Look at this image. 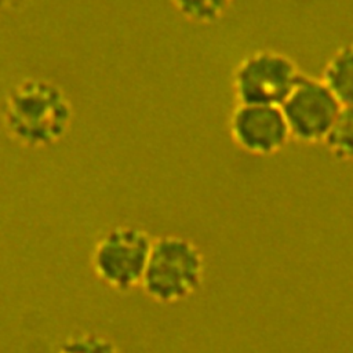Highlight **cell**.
I'll return each instance as SVG.
<instances>
[{
  "label": "cell",
  "instance_id": "2",
  "mask_svg": "<svg viewBox=\"0 0 353 353\" xmlns=\"http://www.w3.org/2000/svg\"><path fill=\"white\" fill-rule=\"evenodd\" d=\"M204 274L201 248L188 237L164 234L153 239L141 288L156 303L176 305L199 292Z\"/></svg>",
  "mask_w": 353,
  "mask_h": 353
},
{
  "label": "cell",
  "instance_id": "6",
  "mask_svg": "<svg viewBox=\"0 0 353 353\" xmlns=\"http://www.w3.org/2000/svg\"><path fill=\"white\" fill-rule=\"evenodd\" d=\"M233 143L251 156H272L291 141L280 106L237 103L229 117Z\"/></svg>",
  "mask_w": 353,
  "mask_h": 353
},
{
  "label": "cell",
  "instance_id": "3",
  "mask_svg": "<svg viewBox=\"0 0 353 353\" xmlns=\"http://www.w3.org/2000/svg\"><path fill=\"white\" fill-rule=\"evenodd\" d=\"M153 239L130 223L117 225L105 232L91 252L95 276L116 292H130L141 285Z\"/></svg>",
  "mask_w": 353,
  "mask_h": 353
},
{
  "label": "cell",
  "instance_id": "1",
  "mask_svg": "<svg viewBox=\"0 0 353 353\" xmlns=\"http://www.w3.org/2000/svg\"><path fill=\"white\" fill-rule=\"evenodd\" d=\"M72 119L63 91L40 79H25L10 92L4 108V125L14 141L29 148H46L58 142Z\"/></svg>",
  "mask_w": 353,
  "mask_h": 353
},
{
  "label": "cell",
  "instance_id": "5",
  "mask_svg": "<svg viewBox=\"0 0 353 353\" xmlns=\"http://www.w3.org/2000/svg\"><path fill=\"white\" fill-rule=\"evenodd\" d=\"M342 105L321 79L302 76L280 105L291 139L324 143Z\"/></svg>",
  "mask_w": 353,
  "mask_h": 353
},
{
  "label": "cell",
  "instance_id": "7",
  "mask_svg": "<svg viewBox=\"0 0 353 353\" xmlns=\"http://www.w3.org/2000/svg\"><path fill=\"white\" fill-rule=\"evenodd\" d=\"M321 80L341 105H353V43L342 46L330 57Z\"/></svg>",
  "mask_w": 353,
  "mask_h": 353
},
{
  "label": "cell",
  "instance_id": "4",
  "mask_svg": "<svg viewBox=\"0 0 353 353\" xmlns=\"http://www.w3.org/2000/svg\"><path fill=\"white\" fill-rule=\"evenodd\" d=\"M302 76L287 54L262 48L244 55L234 68L232 88L237 103L280 106Z\"/></svg>",
  "mask_w": 353,
  "mask_h": 353
},
{
  "label": "cell",
  "instance_id": "9",
  "mask_svg": "<svg viewBox=\"0 0 353 353\" xmlns=\"http://www.w3.org/2000/svg\"><path fill=\"white\" fill-rule=\"evenodd\" d=\"M175 11L186 21L212 25L222 19L234 0H170Z\"/></svg>",
  "mask_w": 353,
  "mask_h": 353
},
{
  "label": "cell",
  "instance_id": "8",
  "mask_svg": "<svg viewBox=\"0 0 353 353\" xmlns=\"http://www.w3.org/2000/svg\"><path fill=\"white\" fill-rule=\"evenodd\" d=\"M323 145L334 159L353 165V105H342Z\"/></svg>",
  "mask_w": 353,
  "mask_h": 353
},
{
  "label": "cell",
  "instance_id": "10",
  "mask_svg": "<svg viewBox=\"0 0 353 353\" xmlns=\"http://www.w3.org/2000/svg\"><path fill=\"white\" fill-rule=\"evenodd\" d=\"M57 353H120L117 345L99 332H81L62 343Z\"/></svg>",
  "mask_w": 353,
  "mask_h": 353
}]
</instances>
